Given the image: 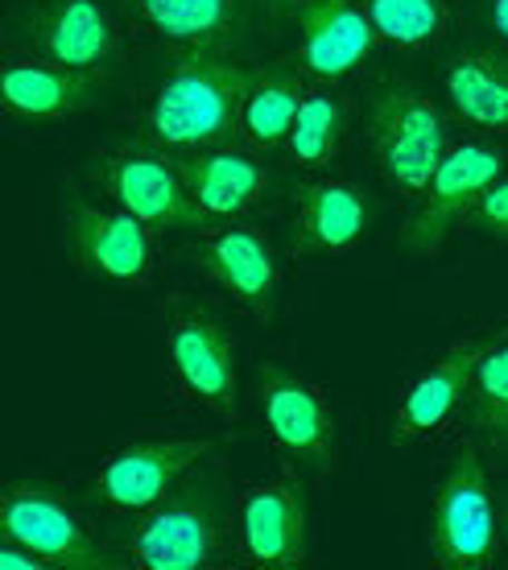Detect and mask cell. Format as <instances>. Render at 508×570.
I'll use <instances>...</instances> for the list:
<instances>
[{
	"mask_svg": "<svg viewBox=\"0 0 508 570\" xmlns=\"http://www.w3.org/2000/svg\"><path fill=\"white\" fill-rule=\"evenodd\" d=\"M256 71L227 50H186L145 108V137L166 154L227 145L241 132V108Z\"/></svg>",
	"mask_w": 508,
	"mask_h": 570,
	"instance_id": "1",
	"label": "cell"
},
{
	"mask_svg": "<svg viewBox=\"0 0 508 570\" xmlns=\"http://www.w3.org/2000/svg\"><path fill=\"white\" fill-rule=\"evenodd\" d=\"M364 129L384 183L406 199H422L447 154V120L438 104L413 83L389 75L368 91Z\"/></svg>",
	"mask_w": 508,
	"mask_h": 570,
	"instance_id": "2",
	"label": "cell"
},
{
	"mask_svg": "<svg viewBox=\"0 0 508 570\" xmlns=\"http://www.w3.org/2000/svg\"><path fill=\"white\" fill-rule=\"evenodd\" d=\"M430 550L442 570H488L496 562V497L476 446H463L438 484Z\"/></svg>",
	"mask_w": 508,
	"mask_h": 570,
	"instance_id": "3",
	"label": "cell"
},
{
	"mask_svg": "<svg viewBox=\"0 0 508 570\" xmlns=\"http://www.w3.org/2000/svg\"><path fill=\"white\" fill-rule=\"evenodd\" d=\"M133 567L145 570H207L224 558V513L212 488L169 492L162 504L145 509L125 542Z\"/></svg>",
	"mask_w": 508,
	"mask_h": 570,
	"instance_id": "4",
	"label": "cell"
},
{
	"mask_svg": "<svg viewBox=\"0 0 508 570\" xmlns=\"http://www.w3.org/2000/svg\"><path fill=\"white\" fill-rule=\"evenodd\" d=\"M62 240L75 269L116 289H137L157 269L154 228L116 203L113 207L71 203L62 215Z\"/></svg>",
	"mask_w": 508,
	"mask_h": 570,
	"instance_id": "5",
	"label": "cell"
},
{
	"mask_svg": "<svg viewBox=\"0 0 508 570\" xmlns=\"http://www.w3.org/2000/svg\"><path fill=\"white\" fill-rule=\"evenodd\" d=\"M166 364L169 381L186 401L203 405L207 414L236 417L241 410V368H236V343L219 327V318L203 306L174 311L166 331Z\"/></svg>",
	"mask_w": 508,
	"mask_h": 570,
	"instance_id": "6",
	"label": "cell"
},
{
	"mask_svg": "<svg viewBox=\"0 0 508 570\" xmlns=\"http://www.w3.org/2000/svg\"><path fill=\"white\" fill-rule=\"evenodd\" d=\"M99 183L108 190L116 207L133 212L145 219L154 232L162 228H212V219L203 215L190 190H186L183 174L174 154L149 145H120L99 161Z\"/></svg>",
	"mask_w": 508,
	"mask_h": 570,
	"instance_id": "7",
	"label": "cell"
},
{
	"mask_svg": "<svg viewBox=\"0 0 508 570\" xmlns=\"http://www.w3.org/2000/svg\"><path fill=\"white\" fill-rule=\"evenodd\" d=\"M508 170L505 145L467 141L442 154L434 178L426 186L422 207L406 224V248L410 253H434L451 240L455 228H463L467 215L476 212V203L488 186Z\"/></svg>",
	"mask_w": 508,
	"mask_h": 570,
	"instance_id": "8",
	"label": "cell"
},
{
	"mask_svg": "<svg viewBox=\"0 0 508 570\" xmlns=\"http://www.w3.org/2000/svg\"><path fill=\"white\" fill-rule=\"evenodd\" d=\"M215 451V439H141L104 459L96 497L108 513L141 517L178 488L186 471Z\"/></svg>",
	"mask_w": 508,
	"mask_h": 570,
	"instance_id": "9",
	"label": "cell"
},
{
	"mask_svg": "<svg viewBox=\"0 0 508 570\" xmlns=\"http://www.w3.org/2000/svg\"><path fill=\"white\" fill-rule=\"evenodd\" d=\"M261 422L268 442L306 471H335V414L314 381L285 368L261 372Z\"/></svg>",
	"mask_w": 508,
	"mask_h": 570,
	"instance_id": "10",
	"label": "cell"
},
{
	"mask_svg": "<svg viewBox=\"0 0 508 570\" xmlns=\"http://www.w3.org/2000/svg\"><path fill=\"white\" fill-rule=\"evenodd\" d=\"M0 533L4 542H17L42 558V567L99 570L116 567V558L96 542V533L84 517L67 509L58 497L42 488L13 484L0 504Z\"/></svg>",
	"mask_w": 508,
	"mask_h": 570,
	"instance_id": "11",
	"label": "cell"
},
{
	"mask_svg": "<svg viewBox=\"0 0 508 570\" xmlns=\"http://www.w3.org/2000/svg\"><path fill=\"white\" fill-rule=\"evenodd\" d=\"M17 29L33 55L87 75H99L120 50V29L104 0H38Z\"/></svg>",
	"mask_w": 508,
	"mask_h": 570,
	"instance_id": "12",
	"label": "cell"
},
{
	"mask_svg": "<svg viewBox=\"0 0 508 570\" xmlns=\"http://www.w3.org/2000/svg\"><path fill=\"white\" fill-rule=\"evenodd\" d=\"M241 558L261 570H294L306 562V500L297 475L282 471L256 480L236 504Z\"/></svg>",
	"mask_w": 508,
	"mask_h": 570,
	"instance_id": "13",
	"label": "cell"
},
{
	"mask_svg": "<svg viewBox=\"0 0 508 570\" xmlns=\"http://www.w3.org/2000/svg\"><path fill=\"white\" fill-rule=\"evenodd\" d=\"M198 265L244 314H253L261 323L273 318L282 269H277V253L261 228L244 224V219L212 224V232L203 236V248H198Z\"/></svg>",
	"mask_w": 508,
	"mask_h": 570,
	"instance_id": "14",
	"label": "cell"
},
{
	"mask_svg": "<svg viewBox=\"0 0 508 570\" xmlns=\"http://www.w3.org/2000/svg\"><path fill=\"white\" fill-rule=\"evenodd\" d=\"M282 13L297 29L302 67L323 83L355 75L381 42L360 0H285Z\"/></svg>",
	"mask_w": 508,
	"mask_h": 570,
	"instance_id": "15",
	"label": "cell"
},
{
	"mask_svg": "<svg viewBox=\"0 0 508 570\" xmlns=\"http://www.w3.org/2000/svg\"><path fill=\"white\" fill-rule=\"evenodd\" d=\"M492 340H463L447 347L442 356L430 364L426 372H418L393 414V442L410 446V442L434 439L442 426H451V417L467 405V389L476 376V364L488 352Z\"/></svg>",
	"mask_w": 508,
	"mask_h": 570,
	"instance_id": "16",
	"label": "cell"
},
{
	"mask_svg": "<svg viewBox=\"0 0 508 570\" xmlns=\"http://www.w3.org/2000/svg\"><path fill=\"white\" fill-rule=\"evenodd\" d=\"M364 190L348 178H311L294 190L290 253L294 257H343L368 232Z\"/></svg>",
	"mask_w": 508,
	"mask_h": 570,
	"instance_id": "17",
	"label": "cell"
},
{
	"mask_svg": "<svg viewBox=\"0 0 508 570\" xmlns=\"http://www.w3.org/2000/svg\"><path fill=\"white\" fill-rule=\"evenodd\" d=\"M178 174H183L190 199L203 207V215L219 224V219H241L265 199L268 170L244 149L232 145H212V149H190V154H174Z\"/></svg>",
	"mask_w": 508,
	"mask_h": 570,
	"instance_id": "18",
	"label": "cell"
},
{
	"mask_svg": "<svg viewBox=\"0 0 508 570\" xmlns=\"http://www.w3.org/2000/svg\"><path fill=\"white\" fill-rule=\"evenodd\" d=\"M96 75L58 67L42 55H13L0 67V104L17 120H67L96 104Z\"/></svg>",
	"mask_w": 508,
	"mask_h": 570,
	"instance_id": "19",
	"label": "cell"
},
{
	"mask_svg": "<svg viewBox=\"0 0 508 570\" xmlns=\"http://www.w3.org/2000/svg\"><path fill=\"white\" fill-rule=\"evenodd\" d=\"M137 26L178 50H232L244 33L248 0H125Z\"/></svg>",
	"mask_w": 508,
	"mask_h": 570,
	"instance_id": "20",
	"label": "cell"
},
{
	"mask_svg": "<svg viewBox=\"0 0 508 570\" xmlns=\"http://www.w3.org/2000/svg\"><path fill=\"white\" fill-rule=\"evenodd\" d=\"M442 91L455 116L480 132H508V55L505 50H459L442 67Z\"/></svg>",
	"mask_w": 508,
	"mask_h": 570,
	"instance_id": "21",
	"label": "cell"
},
{
	"mask_svg": "<svg viewBox=\"0 0 508 570\" xmlns=\"http://www.w3.org/2000/svg\"><path fill=\"white\" fill-rule=\"evenodd\" d=\"M302 96H306V83L297 79V71H256L241 108V137L261 154L285 145L297 108H302Z\"/></svg>",
	"mask_w": 508,
	"mask_h": 570,
	"instance_id": "22",
	"label": "cell"
},
{
	"mask_svg": "<svg viewBox=\"0 0 508 570\" xmlns=\"http://www.w3.org/2000/svg\"><path fill=\"white\" fill-rule=\"evenodd\" d=\"M343 137H348V112H343L339 96H331L326 87H306L294 129H290L282 149L290 157V166L306 174H323L343 149Z\"/></svg>",
	"mask_w": 508,
	"mask_h": 570,
	"instance_id": "23",
	"label": "cell"
},
{
	"mask_svg": "<svg viewBox=\"0 0 508 570\" xmlns=\"http://www.w3.org/2000/svg\"><path fill=\"white\" fill-rule=\"evenodd\" d=\"M467 422L488 451H508V340H492L467 389Z\"/></svg>",
	"mask_w": 508,
	"mask_h": 570,
	"instance_id": "24",
	"label": "cell"
},
{
	"mask_svg": "<svg viewBox=\"0 0 508 570\" xmlns=\"http://www.w3.org/2000/svg\"><path fill=\"white\" fill-rule=\"evenodd\" d=\"M377 38L397 50H430L447 38L451 4L447 0H360Z\"/></svg>",
	"mask_w": 508,
	"mask_h": 570,
	"instance_id": "25",
	"label": "cell"
},
{
	"mask_svg": "<svg viewBox=\"0 0 508 570\" xmlns=\"http://www.w3.org/2000/svg\"><path fill=\"white\" fill-rule=\"evenodd\" d=\"M467 224L492 232V236H508V170L483 190L480 203H476V212L467 215Z\"/></svg>",
	"mask_w": 508,
	"mask_h": 570,
	"instance_id": "26",
	"label": "cell"
},
{
	"mask_svg": "<svg viewBox=\"0 0 508 570\" xmlns=\"http://www.w3.org/2000/svg\"><path fill=\"white\" fill-rule=\"evenodd\" d=\"M488 21H492V29L508 42V0H488Z\"/></svg>",
	"mask_w": 508,
	"mask_h": 570,
	"instance_id": "27",
	"label": "cell"
},
{
	"mask_svg": "<svg viewBox=\"0 0 508 570\" xmlns=\"http://www.w3.org/2000/svg\"><path fill=\"white\" fill-rule=\"evenodd\" d=\"M268 4H273V13H282V4H285V0H268Z\"/></svg>",
	"mask_w": 508,
	"mask_h": 570,
	"instance_id": "28",
	"label": "cell"
}]
</instances>
